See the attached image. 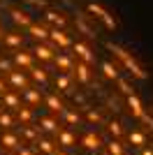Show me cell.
Instances as JSON below:
<instances>
[{"label": "cell", "instance_id": "obj_23", "mask_svg": "<svg viewBox=\"0 0 153 155\" xmlns=\"http://www.w3.org/2000/svg\"><path fill=\"white\" fill-rule=\"evenodd\" d=\"M56 143H58V141H56ZM56 143L51 141V139H44V137H39V139H37V148L42 150L44 155H53V153H56Z\"/></svg>", "mask_w": 153, "mask_h": 155}, {"label": "cell", "instance_id": "obj_6", "mask_svg": "<svg viewBox=\"0 0 153 155\" xmlns=\"http://www.w3.org/2000/svg\"><path fill=\"white\" fill-rule=\"evenodd\" d=\"M51 42L58 46V49H72V37L65 28H51Z\"/></svg>", "mask_w": 153, "mask_h": 155}, {"label": "cell", "instance_id": "obj_27", "mask_svg": "<svg viewBox=\"0 0 153 155\" xmlns=\"http://www.w3.org/2000/svg\"><path fill=\"white\" fill-rule=\"evenodd\" d=\"M56 88L63 93H70V74H58L56 77Z\"/></svg>", "mask_w": 153, "mask_h": 155}, {"label": "cell", "instance_id": "obj_25", "mask_svg": "<svg viewBox=\"0 0 153 155\" xmlns=\"http://www.w3.org/2000/svg\"><path fill=\"white\" fill-rule=\"evenodd\" d=\"M16 118H19V123L28 125L32 120V109H30V107H21V109H16Z\"/></svg>", "mask_w": 153, "mask_h": 155}, {"label": "cell", "instance_id": "obj_8", "mask_svg": "<svg viewBox=\"0 0 153 155\" xmlns=\"http://www.w3.org/2000/svg\"><path fill=\"white\" fill-rule=\"evenodd\" d=\"M72 53L76 56V60H83V63H88V65L95 63V53L90 51V46L83 44V42H74L72 44Z\"/></svg>", "mask_w": 153, "mask_h": 155}, {"label": "cell", "instance_id": "obj_20", "mask_svg": "<svg viewBox=\"0 0 153 155\" xmlns=\"http://www.w3.org/2000/svg\"><path fill=\"white\" fill-rule=\"evenodd\" d=\"M23 100L28 102V107H35V104L42 102V93H39L37 88H25L23 91Z\"/></svg>", "mask_w": 153, "mask_h": 155}, {"label": "cell", "instance_id": "obj_32", "mask_svg": "<svg viewBox=\"0 0 153 155\" xmlns=\"http://www.w3.org/2000/svg\"><path fill=\"white\" fill-rule=\"evenodd\" d=\"M83 111H86L88 123H95V125H102V123H104V118L100 116V111H93V109H83Z\"/></svg>", "mask_w": 153, "mask_h": 155}, {"label": "cell", "instance_id": "obj_33", "mask_svg": "<svg viewBox=\"0 0 153 155\" xmlns=\"http://www.w3.org/2000/svg\"><path fill=\"white\" fill-rule=\"evenodd\" d=\"M107 130L114 134V139H118V137L123 134V125L118 123V120H109V125H107Z\"/></svg>", "mask_w": 153, "mask_h": 155}, {"label": "cell", "instance_id": "obj_40", "mask_svg": "<svg viewBox=\"0 0 153 155\" xmlns=\"http://www.w3.org/2000/svg\"><path fill=\"white\" fill-rule=\"evenodd\" d=\"M141 155H153V148H144V150H141Z\"/></svg>", "mask_w": 153, "mask_h": 155}, {"label": "cell", "instance_id": "obj_7", "mask_svg": "<svg viewBox=\"0 0 153 155\" xmlns=\"http://www.w3.org/2000/svg\"><path fill=\"white\" fill-rule=\"evenodd\" d=\"M25 32H28L35 42H49L51 39V28H46L44 23H30V26L25 28Z\"/></svg>", "mask_w": 153, "mask_h": 155}, {"label": "cell", "instance_id": "obj_34", "mask_svg": "<svg viewBox=\"0 0 153 155\" xmlns=\"http://www.w3.org/2000/svg\"><path fill=\"white\" fill-rule=\"evenodd\" d=\"M0 127H14V118L7 114V111H0Z\"/></svg>", "mask_w": 153, "mask_h": 155}, {"label": "cell", "instance_id": "obj_9", "mask_svg": "<svg viewBox=\"0 0 153 155\" xmlns=\"http://www.w3.org/2000/svg\"><path fill=\"white\" fill-rule=\"evenodd\" d=\"M74 77H76V81L79 84H83V86H88L90 84V65L88 63H83V60H76V65H74Z\"/></svg>", "mask_w": 153, "mask_h": 155}, {"label": "cell", "instance_id": "obj_13", "mask_svg": "<svg viewBox=\"0 0 153 155\" xmlns=\"http://www.w3.org/2000/svg\"><path fill=\"white\" fill-rule=\"evenodd\" d=\"M56 141H58V146H63V148H74L76 146V134L72 132V130H60L56 134Z\"/></svg>", "mask_w": 153, "mask_h": 155}, {"label": "cell", "instance_id": "obj_26", "mask_svg": "<svg viewBox=\"0 0 153 155\" xmlns=\"http://www.w3.org/2000/svg\"><path fill=\"white\" fill-rule=\"evenodd\" d=\"M116 86H118V93H123V95H134V86H130V81H127V79H118V81H116Z\"/></svg>", "mask_w": 153, "mask_h": 155}, {"label": "cell", "instance_id": "obj_31", "mask_svg": "<svg viewBox=\"0 0 153 155\" xmlns=\"http://www.w3.org/2000/svg\"><path fill=\"white\" fill-rule=\"evenodd\" d=\"M21 132H23V137L28 139V141H35V139H39V134H42V130H32L30 125H25V127H21Z\"/></svg>", "mask_w": 153, "mask_h": 155}, {"label": "cell", "instance_id": "obj_24", "mask_svg": "<svg viewBox=\"0 0 153 155\" xmlns=\"http://www.w3.org/2000/svg\"><path fill=\"white\" fill-rule=\"evenodd\" d=\"M7 46H12V49H16V46L23 44V35H19V32H7L5 39H2Z\"/></svg>", "mask_w": 153, "mask_h": 155}, {"label": "cell", "instance_id": "obj_35", "mask_svg": "<svg viewBox=\"0 0 153 155\" xmlns=\"http://www.w3.org/2000/svg\"><path fill=\"white\" fill-rule=\"evenodd\" d=\"M63 116H65V120H67L70 125H76L79 120H81V118H79V114H74V111H67V109L63 111Z\"/></svg>", "mask_w": 153, "mask_h": 155}, {"label": "cell", "instance_id": "obj_28", "mask_svg": "<svg viewBox=\"0 0 153 155\" xmlns=\"http://www.w3.org/2000/svg\"><path fill=\"white\" fill-rule=\"evenodd\" d=\"M30 77L35 79V81H37V84H46V70L44 67H30Z\"/></svg>", "mask_w": 153, "mask_h": 155}, {"label": "cell", "instance_id": "obj_19", "mask_svg": "<svg viewBox=\"0 0 153 155\" xmlns=\"http://www.w3.org/2000/svg\"><path fill=\"white\" fill-rule=\"evenodd\" d=\"M127 141L132 143L134 148H144L146 146V134L139 132V130H132V132H127Z\"/></svg>", "mask_w": 153, "mask_h": 155}, {"label": "cell", "instance_id": "obj_39", "mask_svg": "<svg viewBox=\"0 0 153 155\" xmlns=\"http://www.w3.org/2000/svg\"><path fill=\"white\" fill-rule=\"evenodd\" d=\"M0 95H5V81L0 79Z\"/></svg>", "mask_w": 153, "mask_h": 155}, {"label": "cell", "instance_id": "obj_42", "mask_svg": "<svg viewBox=\"0 0 153 155\" xmlns=\"http://www.w3.org/2000/svg\"><path fill=\"white\" fill-rule=\"evenodd\" d=\"M53 155H67V153H63V150H56V153H53Z\"/></svg>", "mask_w": 153, "mask_h": 155}, {"label": "cell", "instance_id": "obj_36", "mask_svg": "<svg viewBox=\"0 0 153 155\" xmlns=\"http://www.w3.org/2000/svg\"><path fill=\"white\" fill-rule=\"evenodd\" d=\"M0 70H5L7 74H9V72H14V67H12V63H9V60H0Z\"/></svg>", "mask_w": 153, "mask_h": 155}, {"label": "cell", "instance_id": "obj_18", "mask_svg": "<svg viewBox=\"0 0 153 155\" xmlns=\"http://www.w3.org/2000/svg\"><path fill=\"white\" fill-rule=\"evenodd\" d=\"M44 102H46V107H49L53 114H63L65 111V104H63V100L58 95H53V93H49V95H44Z\"/></svg>", "mask_w": 153, "mask_h": 155}, {"label": "cell", "instance_id": "obj_29", "mask_svg": "<svg viewBox=\"0 0 153 155\" xmlns=\"http://www.w3.org/2000/svg\"><path fill=\"white\" fill-rule=\"evenodd\" d=\"M107 155H123V143L118 139H111L107 143Z\"/></svg>", "mask_w": 153, "mask_h": 155}, {"label": "cell", "instance_id": "obj_21", "mask_svg": "<svg viewBox=\"0 0 153 155\" xmlns=\"http://www.w3.org/2000/svg\"><path fill=\"white\" fill-rule=\"evenodd\" d=\"M39 130H42V132H49V134H58V132H60V130H58V123L49 116L39 118Z\"/></svg>", "mask_w": 153, "mask_h": 155}, {"label": "cell", "instance_id": "obj_4", "mask_svg": "<svg viewBox=\"0 0 153 155\" xmlns=\"http://www.w3.org/2000/svg\"><path fill=\"white\" fill-rule=\"evenodd\" d=\"M7 16L12 19L14 26H21V28H28L30 23H35L30 12H28V9H19V7H9V9H7Z\"/></svg>", "mask_w": 153, "mask_h": 155}, {"label": "cell", "instance_id": "obj_3", "mask_svg": "<svg viewBox=\"0 0 153 155\" xmlns=\"http://www.w3.org/2000/svg\"><path fill=\"white\" fill-rule=\"evenodd\" d=\"M32 53H35V58L39 60V63H53V58L58 56V46L51 42V44H46V42H37L35 44V49H32Z\"/></svg>", "mask_w": 153, "mask_h": 155}, {"label": "cell", "instance_id": "obj_11", "mask_svg": "<svg viewBox=\"0 0 153 155\" xmlns=\"http://www.w3.org/2000/svg\"><path fill=\"white\" fill-rule=\"evenodd\" d=\"M12 60H14V65H19V67H23V70H30L35 56H32L30 51H25V49H19V51H14Z\"/></svg>", "mask_w": 153, "mask_h": 155}, {"label": "cell", "instance_id": "obj_2", "mask_svg": "<svg viewBox=\"0 0 153 155\" xmlns=\"http://www.w3.org/2000/svg\"><path fill=\"white\" fill-rule=\"evenodd\" d=\"M86 12H88L95 21H100L107 30H116V28H118V19H116L109 9H104L100 2H93V0H90V2H86Z\"/></svg>", "mask_w": 153, "mask_h": 155}, {"label": "cell", "instance_id": "obj_12", "mask_svg": "<svg viewBox=\"0 0 153 155\" xmlns=\"http://www.w3.org/2000/svg\"><path fill=\"white\" fill-rule=\"evenodd\" d=\"M125 102H127V109H130V114H132L134 118H144L146 116V111H144V104H141V100L137 95H127L125 97Z\"/></svg>", "mask_w": 153, "mask_h": 155}, {"label": "cell", "instance_id": "obj_5", "mask_svg": "<svg viewBox=\"0 0 153 155\" xmlns=\"http://www.w3.org/2000/svg\"><path fill=\"white\" fill-rule=\"evenodd\" d=\"M42 16H44V21L49 23L51 28H67V16H65V12H58V9H44L42 12Z\"/></svg>", "mask_w": 153, "mask_h": 155}, {"label": "cell", "instance_id": "obj_22", "mask_svg": "<svg viewBox=\"0 0 153 155\" xmlns=\"http://www.w3.org/2000/svg\"><path fill=\"white\" fill-rule=\"evenodd\" d=\"M2 102H5L7 109H12V111L21 109V100H19V95H16V93H5V95H2Z\"/></svg>", "mask_w": 153, "mask_h": 155}, {"label": "cell", "instance_id": "obj_1", "mask_svg": "<svg viewBox=\"0 0 153 155\" xmlns=\"http://www.w3.org/2000/svg\"><path fill=\"white\" fill-rule=\"evenodd\" d=\"M107 51L109 53H114V58H118L123 63V67H125L127 72H130V77H134V79H139V81H146L148 79V72L141 67V63L137 58H134L132 53L127 51L125 46H121V44H116V42H107Z\"/></svg>", "mask_w": 153, "mask_h": 155}, {"label": "cell", "instance_id": "obj_37", "mask_svg": "<svg viewBox=\"0 0 153 155\" xmlns=\"http://www.w3.org/2000/svg\"><path fill=\"white\" fill-rule=\"evenodd\" d=\"M141 120H144V123H146V125H148V127H151V130H153V116H148V114H146V116L141 118Z\"/></svg>", "mask_w": 153, "mask_h": 155}, {"label": "cell", "instance_id": "obj_16", "mask_svg": "<svg viewBox=\"0 0 153 155\" xmlns=\"http://www.w3.org/2000/svg\"><path fill=\"white\" fill-rule=\"evenodd\" d=\"M100 72H102V77H104V79H111V81H118V79H121L118 67L111 65L109 60H100Z\"/></svg>", "mask_w": 153, "mask_h": 155}, {"label": "cell", "instance_id": "obj_30", "mask_svg": "<svg viewBox=\"0 0 153 155\" xmlns=\"http://www.w3.org/2000/svg\"><path fill=\"white\" fill-rule=\"evenodd\" d=\"M23 5L32 7V12H37V9H49V0H23Z\"/></svg>", "mask_w": 153, "mask_h": 155}, {"label": "cell", "instance_id": "obj_17", "mask_svg": "<svg viewBox=\"0 0 153 155\" xmlns=\"http://www.w3.org/2000/svg\"><path fill=\"white\" fill-rule=\"evenodd\" d=\"M0 146L5 150H16L19 148V137L14 132H5V134H0Z\"/></svg>", "mask_w": 153, "mask_h": 155}, {"label": "cell", "instance_id": "obj_41", "mask_svg": "<svg viewBox=\"0 0 153 155\" xmlns=\"http://www.w3.org/2000/svg\"><path fill=\"white\" fill-rule=\"evenodd\" d=\"M5 35H7V32L2 30V26H0V39H5Z\"/></svg>", "mask_w": 153, "mask_h": 155}, {"label": "cell", "instance_id": "obj_38", "mask_svg": "<svg viewBox=\"0 0 153 155\" xmlns=\"http://www.w3.org/2000/svg\"><path fill=\"white\" fill-rule=\"evenodd\" d=\"M19 155H32V150H30V148H21Z\"/></svg>", "mask_w": 153, "mask_h": 155}, {"label": "cell", "instance_id": "obj_10", "mask_svg": "<svg viewBox=\"0 0 153 155\" xmlns=\"http://www.w3.org/2000/svg\"><path fill=\"white\" fill-rule=\"evenodd\" d=\"M53 65H56V67L63 72V74H74V65H76V63L70 58V56H65V53L58 51V56L53 58Z\"/></svg>", "mask_w": 153, "mask_h": 155}, {"label": "cell", "instance_id": "obj_15", "mask_svg": "<svg viewBox=\"0 0 153 155\" xmlns=\"http://www.w3.org/2000/svg\"><path fill=\"white\" fill-rule=\"evenodd\" d=\"M9 84H12L14 88H19V91H25V88H30V81H28V77H25L23 72H19V70L9 72Z\"/></svg>", "mask_w": 153, "mask_h": 155}, {"label": "cell", "instance_id": "obj_14", "mask_svg": "<svg viewBox=\"0 0 153 155\" xmlns=\"http://www.w3.org/2000/svg\"><path fill=\"white\" fill-rule=\"evenodd\" d=\"M81 146H83V148H88V150H93V153H97L100 146H102L100 134H95V132H86V134L81 137Z\"/></svg>", "mask_w": 153, "mask_h": 155}]
</instances>
